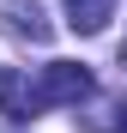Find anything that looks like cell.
Masks as SVG:
<instances>
[{"mask_svg":"<svg viewBox=\"0 0 127 133\" xmlns=\"http://www.w3.org/2000/svg\"><path fill=\"white\" fill-rule=\"evenodd\" d=\"M91 91H97V85H91V73H85L79 61H49L42 79H36V103H42V109H61V103L79 109Z\"/></svg>","mask_w":127,"mask_h":133,"instance_id":"cell-1","label":"cell"},{"mask_svg":"<svg viewBox=\"0 0 127 133\" xmlns=\"http://www.w3.org/2000/svg\"><path fill=\"white\" fill-rule=\"evenodd\" d=\"M0 115H6V121H30V115H42L36 85L18 73V66H0Z\"/></svg>","mask_w":127,"mask_h":133,"instance_id":"cell-2","label":"cell"},{"mask_svg":"<svg viewBox=\"0 0 127 133\" xmlns=\"http://www.w3.org/2000/svg\"><path fill=\"white\" fill-rule=\"evenodd\" d=\"M109 18H115V0H67V24L79 36H97Z\"/></svg>","mask_w":127,"mask_h":133,"instance_id":"cell-3","label":"cell"},{"mask_svg":"<svg viewBox=\"0 0 127 133\" xmlns=\"http://www.w3.org/2000/svg\"><path fill=\"white\" fill-rule=\"evenodd\" d=\"M6 24L18 36H30V42H49V18H42L36 0H12V6H6Z\"/></svg>","mask_w":127,"mask_h":133,"instance_id":"cell-4","label":"cell"},{"mask_svg":"<svg viewBox=\"0 0 127 133\" xmlns=\"http://www.w3.org/2000/svg\"><path fill=\"white\" fill-rule=\"evenodd\" d=\"M85 127H97V133H127V97H103L91 115H85Z\"/></svg>","mask_w":127,"mask_h":133,"instance_id":"cell-5","label":"cell"}]
</instances>
